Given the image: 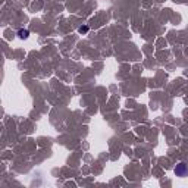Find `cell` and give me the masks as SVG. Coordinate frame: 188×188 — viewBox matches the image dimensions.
<instances>
[{
    "label": "cell",
    "mask_w": 188,
    "mask_h": 188,
    "mask_svg": "<svg viewBox=\"0 0 188 188\" xmlns=\"http://www.w3.org/2000/svg\"><path fill=\"white\" fill-rule=\"evenodd\" d=\"M175 175L179 178H184V177H188V165L184 163V162H181V163L177 165V168H175Z\"/></svg>",
    "instance_id": "obj_1"
},
{
    "label": "cell",
    "mask_w": 188,
    "mask_h": 188,
    "mask_svg": "<svg viewBox=\"0 0 188 188\" xmlns=\"http://www.w3.org/2000/svg\"><path fill=\"white\" fill-rule=\"evenodd\" d=\"M18 37H19L21 40L28 38V37H30V31H28V30H24V28H21V30L18 31Z\"/></svg>",
    "instance_id": "obj_2"
},
{
    "label": "cell",
    "mask_w": 188,
    "mask_h": 188,
    "mask_svg": "<svg viewBox=\"0 0 188 188\" xmlns=\"http://www.w3.org/2000/svg\"><path fill=\"white\" fill-rule=\"evenodd\" d=\"M78 32L80 34H87V32H88V27H87V25H82V27L78 28Z\"/></svg>",
    "instance_id": "obj_3"
}]
</instances>
